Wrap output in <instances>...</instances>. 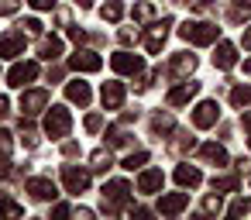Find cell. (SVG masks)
Returning a JSON list of instances; mask_svg holds the SVG:
<instances>
[{
	"mask_svg": "<svg viewBox=\"0 0 251 220\" xmlns=\"http://www.w3.org/2000/svg\"><path fill=\"white\" fill-rule=\"evenodd\" d=\"M179 38L189 45H213V42H220V28L210 21H186L179 28Z\"/></svg>",
	"mask_w": 251,
	"mask_h": 220,
	"instance_id": "1",
	"label": "cell"
},
{
	"mask_svg": "<svg viewBox=\"0 0 251 220\" xmlns=\"http://www.w3.org/2000/svg\"><path fill=\"white\" fill-rule=\"evenodd\" d=\"M103 210L107 213H121L127 203H131V186L124 182V179H110V182H103Z\"/></svg>",
	"mask_w": 251,
	"mask_h": 220,
	"instance_id": "2",
	"label": "cell"
},
{
	"mask_svg": "<svg viewBox=\"0 0 251 220\" xmlns=\"http://www.w3.org/2000/svg\"><path fill=\"white\" fill-rule=\"evenodd\" d=\"M69 131H73L69 110H66V107H52V110L45 114V134H49L52 141H59V138H66Z\"/></svg>",
	"mask_w": 251,
	"mask_h": 220,
	"instance_id": "3",
	"label": "cell"
},
{
	"mask_svg": "<svg viewBox=\"0 0 251 220\" xmlns=\"http://www.w3.org/2000/svg\"><path fill=\"white\" fill-rule=\"evenodd\" d=\"M110 69H114V73H121V76H141L145 59H141V55H134V52H117V55L110 59Z\"/></svg>",
	"mask_w": 251,
	"mask_h": 220,
	"instance_id": "4",
	"label": "cell"
},
{
	"mask_svg": "<svg viewBox=\"0 0 251 220\" xmlns=\"http://www.w3.org/2000/svg\"><path fill=\"white\" fill-rule=\"evenodd\" d=\"M38 79V62H14V69L7 73V83L14 86V90H25L28 83H35Z\"/></svg>",
	"mask_w": 251,
	"mask_h": 220,
	"instance_id": "5",
	"label": "cell"
},
{
	"mask_svg": "<svg viewBox=\"0 0 251 220\" xmlns=\"http://www.w3.org/2000/svg\"><path fill=\"white\" fill-rule=\"evenodd\" d=\"M169 28H172V18H162L158 24L148 28V35H145V49H148L151 55L162 52V45H165V38H169Z\"/></svg>",
	"mask_w": 251,
	"mask_h": 220,
	"instance_id": "6",
	"label": "cell"
},
{
	"mask_svg": "<svg viewBox=\"0 0 251 220\" xmlns=\"http://www.w3.org/2000/svg\"><path fill=\"white\" fill-rule=\"evenodd\" d=\"M69 66H73L76 73H97V69L103 66V59H100L97 52H90V49H76V52L69 55Z\"/></svg>",
	"mask_w": 251,
	"mask_h": 220,
	"instance_id": "7",
	"label": "cell"
},
{
	"mask_svg": "<svg viewBox=\"0 0 251 220\" xmlns=\"http://www.w3.org/2000/svg\"><path fill=\"white\" fill-rule=\"evenodd\" d=\"M62 182H66L69 193H86L90 189V172L76 169V165H62Z\"/></svg>",
	"mask_w": 251,
	"mask_h": 220,
	"instance_id": "8",
	"label": "cell"
},
{
	"mask_svg": "<svg viewBox=\"0 0 251 220\" xmlns=\"http://www.w3.org/2000/svg\"><path fill=\"white\" fill-rule=\"evenodd\" d=\"M45 107H49V93H45V90H28V93L21 97V114H25V117H38Z\"/></svg>",
	"mask_w": 251,
	"mask_h": 220,
	"instance_id": "9",
	"label": "cell"
},
{
	"mask_svg": "<svg viewBox=\"0 0 251 220\" xmlns=\"http://www.w3.org/2000/svg\"><path fill=\"white\" fill-rule=\"evenodd\" d=\"M186 206H189V193H165L158 199V213L162 217H179Z\"/></svg>",
	"mask_w": 251,
	"mask_h": 220,
	"instance_id": "10",
	"label": "cell"
},
{
	"mask_svg": "<svg viewBox=\"0 0 251 220\" xmlns=\"http://www.w3.org/2000/svg\"><path fill=\"white\" fill-rule=\"evenodd\" d=\"M25 35L28 31H7L0 38V59H18L25 55Z\"/></svg>",
	"mask_w": 251,
	"mask_h": 220,
	"instance_id": "11",
	"label": "cell"
},
{
	"mask_svg": "<svg viewBox=\"0 0 251 220\" xmlns=\"http://www.w3.org/2000/svg\"><path fill=\"white\" fill-rule=\"evenodd\" d=\"M220 121V107H217V100H203L196 110H193V124L196 127H213Z\"/></svg>",
	"mask_w": 251,
	"mask_h": 220,
	"instance_id": "12",
	"label": "cell"
},
{
	"mask_svg": "<svg viewBox=\"0 0 251 220\" xmlns=\"http://www.w3.org/2000/svg\"><path fill=\"white\" fill-rule=\"evenodd\" d=\"M193 69H196V55H189V52H179V55L169 59V76L172 79H186Z\"/></svg>",
	"mask_w": 251,
	"mask_h": 220,
	"instance_id": "13",
	"label": "cell"
},
{
	"mask_svg": "<svg viewBox=\"0 0 251 220\" xmlns=\"http://www.w3.org/2000/svg\"><path fill=\"white\" fill-rule=\"evenodd\" d=\"M196 93H200V83H193V79H189V83H179V86H172L165 100H169V107H182V103H189Z\"/></svg>",
	"mask_w": 251,
	"mask_h": 220,
	"instance_id": "14",
	"label": "cell"
},
{
	"mask_svg": "<svg viewBox=\"0 0 251 220\" xmlns=\"http://www.w3.org/2000/svg\"><path fill=\"white\" fill-rule=\"evenodd\" d=\"M100 100H103V107L107 110H121V103H124V83H103V90H100Z\"/></svg>",
	"mask_w": 251,
	"mask_h": 220,
	"instance_id": "15",
	"label": "cell"
},
{
	"mask_svg": "<svg viewBox=\"0 0 251 220\" xmlns=\"http://www.w3.org/2000/svg\"><path fill=\"white\" fill-rule=\"evenodd\" d=\"M66 97H69V103H79V107H86V103L93 100V90H90V83H83V79H73V83H66Z\"/></svg>",
	"mask_w": 251,
	"mask_h": 220,
	"instance_id": "16",
	"label": "cell"
},
{
	"mask_svg": "<svg viewBox=\"0 0 251 220\" xmlns=\"http://www.w3.org/2000/svg\"><path fill=\"white\" fill-rule=\"evenodd\" d=\"M237 62V49L230 42H217V52H213V66L217 69H234Z\"/></svg>",
	"mask_w": 251,
	"mask_h": 220,
	"instance_id": "17",
	"label": "cell"
},
{
	"mask_svg": "<svg viewBox=\"0 0 251 220\" xmlns=\"http://www.w3.org/2000/svg\"><path fill=\"white\" fill-rule=\"evenodd\" d=\"M162 182H165L162 169H145V172L138 175V193H158Z\"/></svg>",
	"mask_w": 251,
	"mask_h": 220,
	"instance_id": "18",
	"label": "cell"
},
{
	"mask_svg": "<svg viewBox=\"0 0 251 220\" xmlns=\"http://www.w3.org/2000/svg\"><path fill=\"white\" fill-rule=\"evenodd\" d=\"M28 193H31L35 199H55V196H59V189H55L52 179H28Z\"/></svg>",
	"mask_w": 251,
	"mask_h": 220,
	"instance_id": "19",
	"label": "cell"
},
{
	"mask_svg": "<svg viewBox=\"0 0 251 220\" xmlns=\"http://www.w3.org/2000/svg\"><path fill=\"white\" fill-rule=\"evenodd\" d=\"M176 182H179L182 189H196V186L203 182V175H200L196 165H179V169H176Z\"/></svg>",
	"mask_w": 251,
	"mask_h": 220,
	"instance_id": "20",
	"label": "cell"
},
{
	"mask_svg": "<svg viewBox=\"0 0 251 220\" xmlns=\"http://www.w3.org/2000/svg\"><path fill=\"white\" fill-rule=\"evenodd\" d=\"M38 55L42 59H59L62 55V38H55V35H42V42H38Z\"/></svg>",
	"mask_w": 251,
	"mask_h": 220,
	"instance_id": "21",
	"label": "cell"
},
{
	"mask_svg": "<svg viewBox=\"0 0 251 220\" xmlns=\"http://www.w3.org/2000/svg\"><path fill=\"white\" fill-rule=\"evenodd\" d=\"M200 158L210 162V165H227V151H224V145H217V141L203 145V148H200Z\"/></svg>",
	"mask_w": 251,
	"mask_h": 220,
	"instance_id": "22",
	"label": "cell"
},
{
	"mask_svg": "<svg viewBox=\"0 0 251 220\" xmlns=\"http://www.w3.org/2000/svg\"><path fill=\"white\" fill-rule=\"evenodd\" d=\"M114 165V155H110V148H97L93 155H90V169L93 172H107Z\"/></svg>",
	"mask_w": 251,
	"mask_h": 220,
	"instance_id": "23",
	"label": "cell"
},
{
	"mask_svg": "<svg viewBox=\"0 0 251 220\" xmlns=\"http://www.w3.org/2000/svg\"><path fill=\"white\" fill-rule=\"evenodd\" d=\"M100 18L110 21V24H117V21L124 18V0H107V4L100 7Z\"/></svg>",
	"mask_w": 251,
	"mask_h": 220,
	"instance_id": "24",
	"label": "cell"
},
{
	"mask_svg": "<svg viewBox=\"0 0 251 220\" xmlns=\"http://www.w3.org/2000/svg\"><path fill=\"white\" fill-rule=\"evenodd\" d=\"M176 131V124H172V117L169 114H151V134H172Z\"/></svg>",
	"mask_w": 251,
	"mask_h": 220,
	"instance_id": "25",
	"label": "cell"
},
{
	"mask_svg": "<svg viewBox=\"0 0 251 220\" xmlns=\"http://www.w3.org/2000/svg\"><path fill=\"white\" fill-rule=\"evenodd\" d=\"M127 141H131V134H127L124 127H107V145H110V148H124Z\"/></svg>",
	"mask_w": 251,
	"mask_h": 220,
	"instance_id": "26",
	"label": "cell"
},
{
	"mask_svg": "<svg viewBox=\"0 0 251 220\" xmlns=\"http://www.w3.org/2000/svg\"><path fill=\"white\" fill-rule=\"evenodd\" d=\"M237 189V175H213V193H234Z\"/></svg>",
	"mask_w": 251,
	"mask_h": 220,
	"instance_id": "27",
	"label": "cell"
},
{
	"mask_svg": "<svg viewBox=\"0 0 251 220\" xmlns=\"http://www.w3.org/2000/svg\"><path fill=\"white\" fill-rule=\"evenodd\" d=\"M230 103H234L237 110L248 107V103H251V86H234V90H230Z\"/></svg>",
	"mask_w": 251,
	"mask_h": 220,
	"instance_id": "28",
	"label": "cell"
},
{
	"mask_svg": "<svg viewBox=\"0 0 251 220\" xmlns=\"http://www.w3.org/2000/svg\"><path fill=\"white\" fill-rule=\"evenodd\" d=\"M251 14V0H234L230 4V21H244Z\"/></svg>",
	"mask_w": 251,
	"mask_h": 220,
	"instance_id": "29",
	"label": "cell"
},
{
	"mask_svg": "<svg viewBox=\"0 0 251 220\" xmlns=\"http://www.w3.org/2000/svg\"><path fill=\"white\" fill-rule=\"evenodd\" d=\"M0 213H4V217H21V213H25V206H21V203H14V199H7V196H0Z\"/></svg>",
	"mask_w": 251,
	"mask_h": 220,
	"instance_id": "30",
	"label": "cell"
},
{
	"mask_svg": "<svg viewBox=\"0 0 251 220\" xmlns=\"http://www.w3.org/2000/svg\"><path fill=\"white\" fill-rule=\"evenodd\" d=\"M145 162H148V151H134V155H127V158H124L121 165H124L127 172H134V169H141Z\"/></svg>",
	"mask_w": 251,
	"mask_h": 220,
	"instance_id": "31",
	"label": "cell"
},
{
	"mask_svg": "<svg viewBox=\"0 0 251 220\" xmlns=\"http://www.w3.org/2000/svg\"><path fill=\"white\" fill-rule=\"evenodd\" d=\"M227 213H230V217H244V213H251V196H241V199H234Z\"/></svg>",
	"mask_w": 251,
	"mask_h": 220,
	"instance_id": "32",
	"label": "cell"
},
{
	"mask_svg": "<svg viewBox=\"0 0 251 220\" xmlns=\"http://www.w3.org/2000/svg\"><path fill=\"white\" fill-rule=\"evenodd\" d=\"M151 14H155V7L148 4V0H141V4H134V14H131V18H134V21H148Z\"/></svg>",
	"mask_w": 251,
	"mask_h": 220,
	"instance_id": "33",
	"label": "cell"
},
{
	"mask_svg": "<svg viewBox=\"0 0 251 220\" xmlns=\"http://www.w3.org/2000/svg\"><path fill=\"white\" fill-rule=\"evenodd\" d=\"M193 145H196V141H193L189 134H176V141H172V151H176V155H182V151H186V148H193Z\"/></svg>",
	"mask_w": 251,
	"mask_h": 220,
	"instance_id": "34",
	"label": "cell"
},
{
	"mask_svg": "<svg viewBox=\"0 0 251 220\" xmlns=\"http://www.w3.org/2000/svg\"><path fill=\"white\" fill-rule=\"evenodd\" d=\"M203 213H220V193H217V196H206V203H203Z\"/></svg>",
	"mask_w": 251,
	"mask_h": 220,
	"instance_id": "35",
	"label": "cell"
},
{
	"mask_svg": "<svg viewBox=\"0 0 251 220\" xmlns=\"http://www.w3.org/2000/svg\"><path fill=\"white\" fill-rule=\"evenodd\" d=\"M14 141H11V131H0V155H11Z\"/></svg>",
	"mask_w": 251,
	"mask_h": 220,
	"instance_id": "36",
	"label": "cell"
},
{
	"mask_svg": "<svg viewBox=\"0 0 251 220\" xmlns=\"http://www.w3.org/2000/svg\"><path fill=\"white\" fill-rule=\"evenodd\" d=\"M18 4H21V0H0V14H4V18H11V14L18 11Z\"/></svg>",
	"mask_w": 251,
	"mask_h": 220,
	"instance_id": "37",
	"label": "cell"
},
{
	"mask_svg": "<svg viewBox=\"0 0 251 220\" xmlns=\"http://www.w3.org/2000/svg\"><path fill=\"white\" fill-rule=\"evenodd\" d=\"M21 28H25L28 35H42V21H38V18H28V21H25Z\"/></svg>",
	"mask_w": 251,
	"mask_h": 220,
	"instance_id": "38",
	"label": "cell"
},
{
	"mask_svg": "<svg viewBox=\"0 0 251 220\" xmlns=\"http://www.w3.org/2000/svg\"><path fill=\"white\" fill-rule=\"evenodd\" d=\"M21 138H25V145H28V148H35V145H38V134H35L31 127H25V124H21Z\"/></svg>",
	"mask_w": 251,
	"mask_h": 220,
	"instance_id": "39",
	"label": "cell"
},
{
	"mask_svg": "<svg viewBox=\"0 0 251 220\" xmlns=\"http://www.w3.org/2000/svg\"><path fill=\"white\" fill-rule=\"evenodd\" d=\"M69 38H73L76 45H83V42H90V35H86L83 28H69Z\"/></svg>",
	"mask_w": 251,
	"mask_h": 220,
	"instance_id": "40",
	"label": "cell"
},
{
	"mask_svg": "<svg viewBox=\"0 0 251 220\" xmlns=\"http://www.w3.org/2000/svg\"><path fill=\"white\" fill-rule=\"evenodd\" d=\"M100 127H103V117L100 114H90L86 117V131H100Z\"/></svg>",
	"mask_w": 251,
	"mask_h": 220,
	"instance_id": "41",
	"label": "cell"
},
{
	"mask_svg": "<svg viewBox=\"0 0 251 220\" xmlns=\"http://www.w3.org/2000/svg\"><path fill=\"white\" fill-rule=\"evenodd\" d=\"M28 4H31L35 11H52V7H55V0H28Z\"/></svg>",
	"mask_w": 251,
	"mask_h": 220,
	"instance_id": "42",
	"label": "cell"
},
{
	"mask_svg": "<svg viewBox=\"0 0 251 220\" xmlns=\"http://www.w3.org/2000/svg\"><path fill=\"white\" fill-rule=\"evenodd\" d=\"M138 38V31H131V28H121V45H131Z\"/></svg>",
	"mask_w": 251,
	"mask_h": 220,
	"instance_id": "43",
	"label": "cell"
},
{
	"mask_svg": "<svg viewBox=\"0 0 251 220\" xmlns=\"http://www.w3.org/2000/svg\"><path fill=\"white\" fill-rule=\"evenodd\" d=\"M4 175H11V162H7V155H0V179Z\"/></svg>",
	"mask_w": 251,
	"mask_h": 220,
	"instance_id": "44",
	"label": "cell"
},
{
	"mask_svg": "<svg viewBox=\"0 0 251 220\" xmlns=\"http://www.w3.org/2000/svg\"><path fill=\"white\" fill-rule=\"evenodd\" d=\"M11 114V103H7V97H0V121H4Z\"/></svg>",
	"mask_w": 251,
	"mask_h": 220,
	"instance_id": "45",
	"label": "cell"
},
{
	"mask_svg": "<svg viewBox=\"0 0 251 220\" xmlns=\"http://www.w3.org/2000/svg\"><path fill=\"white\" fill-rule=\"evenodd\" d=\"M55 21H59V24L66 28V24H69V11H59V14H55Z\"/></svg>",
	"mask_w": 251,
	"mask_h": 220,
	"instance_id": "46",
	"label": "cell"
},
{
	"mask_svg": "<svg viewBox=\"0 0 251 220\" xmlns=\"http://www.w3.org/2000/svg\"><path fill=\"white\" fill-rule=\"evenodd\" d=\"M241 45H244V49H251V28H248V31L241 35Z\"/></svg>",
	"mask_w": 251,
	"mask_h": 220,
	"instance_id": "47",
	"label": "cell"
},
{
	"mask_svg": "<svg viewBox=\"0 0 251 220\" xmlns=\"http://www.w3.org/2000/svg\"><path fill=\"white\" fill-rule=\"evenodd\" d=\"M73 4H76V7H83V11H86V7H93V0H73Z\"/></svg>",
	"mask_w": 251,
	"mask_h": 220,
	"instance_id": "48",
	"label": "cell"
},
{
	"mask_svg": "<svg viewBox=\"0 0 251 220\" xmlns=\"http://www.w3.org/2000/svg\"><path fill=\"white\" fill-rule=\"evenodd\" d=\"M241 124H244V127L251 131V114H244V117H241Z\"/></svg>",
	"mask_w": 251,
	"mask_h": 220,
	"instance_id": "49",
	"label": "cell"
},
{
	"mask_svg": "<svg viewBox=\"0 0 251 220\" xmlns=\"http://www.w3.org/2000/svg\"><path fill=\"white\" fill-rule=\"evenodd\" d=\"M179 4H186V7H193V4H200V0H179Z\"/></svg>",
	"mask_w": 251,
	"mask_h": 220,
	"instance_id": "50",
	"label": "cell"
},
{
	"mask_svg": "<svg viewBox=\"0 0 251 220\" xmlns=\"http://www.w3.org/2000/svg\"><path fill=\"white\" fill-rule=\"evenodd\" d=\"M244 73H248V76H251V59H248V62H244Z\"/></svg>",
	"mask_w": 251,
	"mask_h": 220,
	"instance_id": "51",
	"label": "cell"
},
{
	"mask_svg": "<svg viewBox=\"0 0 251 220\" xmlns=\"http://www.w3.org/2000/svg\"><path fill=\"white\" fill-rule=\"evenodd\" d=\"M248 145H251V138H248Z\"/></svg>",
	"mask_w": 251,
	"mask_h": 220,
	"instance_id": "52",
	"label": "cell"
}]
</instances>
